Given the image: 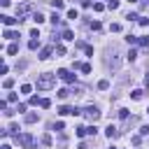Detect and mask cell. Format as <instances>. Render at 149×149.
Here are the masks:
<instances>
[{
  "label": "cell",
  "mask_w": 149,
  "mask_h": 149,
  "mask_svg": "<svg viewBox=\"0 0 149 149\" xmlns=\"http://www.w3.org/2000/svg\"><path fill=\"white\" fill-rule=\"evenodd\" d=\"M54 84H56V74H40L37 77V81H35V86L40 88V91H49V88H54Z\"/></svg>",
  "instance_id": "cell-1"
},
{
  "label": "cell",
  "mask_w": 149,
  "mask_h": 149,
  "mask_svg": "<svg viewBox=\"0 0 149 149\" xmlns=\"http://www.w3.org/2000/svg\"><path fill=\"white\" fill-rule=\"evenodd\" d=\"M81 114H84L88 121H93V123L100 119V109H98L95 105H88V107H84V109H81Z\"/></svg>",
  "instance_id": "cell-2"
},
{
  "label": "cell",
  "mask_w": 149,
  "mask_h": 149,
  "mask_svg": "<svg viewBox=\"0 0 149 149\" xmlns=\"http://www.w3.org/2000/svg\"><path fill=\"white\" fill-rule=\"evenodd\" d=\"M16 137V142L23 147V149H33L35 147V140H33V135L30 133H23V135H14Z\"/></svg>",
  "instance_id": "cell-3"
},
{
  "label": "cell",
  "mask_w": 149,
  "mask_h": 149,
  "mask_svg": "<svg viewBox=\"0 0 149 149\" xmlns=\"http://www.w3.org/2000/svg\"><path fill=\"white\" fill-rule=\"evenodd\" d=\"M56 77H61V79H63L65 84H74V79H77V77H74V74H72L70 70H65V68H61V70L56 72Z\"/></svg>",
  "instance_id": "cell-4"
},
{
  "label": "cell",
  "mask_w": 149,
  "mask_h": 149,
  "mask_svg": "<svg viewBox=\"0 0 149 149\" xmlns=\"http://www.w3.org/2000/svg\"><path fill=\"white\" fill-rule=\"evenodd\" d=\"M30 9H33V5H30V2H21V5H16V14H19V16L28 14Z\"/></svg>",
  "instance_id": "cell-5"
},
{
  "label": "cell",
  "mask_w": 149,
  "mask_h": 149,
  "mask_svg": "<svg viewBox=\"0 0 149 149\" xmlns=\"http://www.w3.org/2000/svg\"><path fill=\"white\" fill-rule=\"evenodd\" d=\"M0 19H2V23H5V26H7V28H9V26H14V23H19V21H21V19H12V16H7V14H5V16H0Z\"/></svg>",
  "instance_id": "cell-6"
},
{
  "label": "cell",
  "mask_w": 149,
  "mask_h": 149,
  "mask_svg": "<svg viewBox=\"0 0 149 149\" xmlns=\"http://www.w3.org/2000/svg\"><path fill=\"white\" fill-rule=\"evenodd\" d=\"M105 133H107V137H116V135H119V130H116V126H112V123H109V126L105 128Z\"/></svg>",
  "instance_id": "cell-7"
},
{
  "label": "cell",
  "mask_w": 149,
  "mask_h": 149,
  "mask_svg": "<svg viewBox=\"0 0 149 149\" xmlns=\"http://www.w3.org/2000/svg\"><path fill=\"white\" fill-rule=\"evenodd\" d=\"M7 54H9V56H14V54H19V44H16V42H12V44L7 47Z\"/></svg>",
  "instance_id": "cell-8"
},
{
  "label": "cell",
  "mask_w": 149,
  "mask_h": 149,
  "mask_svg": "<svg viewBox=\"0 0 149 149\" xmlns=\"http://www.w3.org/2000/svg\"><path fill=\"white\" fill-rule=\"evenodd\" d=\"M49 56H51V47H44V49L40 51V58H42V61H47Z\"/></svg>",
  "instance_id": "cell-9"
},
{
  "label": "cell",
  "mask_w": 149,
  "mask_h": 149,
  "mask_svg": "<svg viewBox=\"0 0 149 149\" xmlns=\"http://www.w3.org/2000/svg\"><path fill=\"white\" fill-rule=\"evenodd\" d=\"M142 95H144V91H142V88H135V91L130 93V98H133V100H142Z\"/></svg>",
  "instance_id": "cell-10"
},
{
  "label": "cell",
  "mask_w": 149,
  "mask_h": 149,
  "mask_svg": "<svg viewBox=\"0 0 149 149\" xmlns=\"http://www.w3.org/2000/svg\"><path fill=\"white\" fill-rule=\"evenodd\" d=\"M5 37L7 40H16L19 37V30H5Z\"/></svg>",
  "instance_id": "cell-11"
},
{
  "label": "cell",
  "mask_w": 149,
  "mask_h": 149,
  "mask_svg": "<svg viewBox=\"0 0 149 149\" xmlns=\"http://www.w3.org/2000/svg\"><path fill=\"white\" fill-rule=\"evenodd\" d=\"M51 23H54V26H63V19H61L58 14H51Z\"/></svg>",
  "instance_id": "cell-12"
},
{
  "label": "cell",
  "mask_w": 149,
  "mask_h": 149,
  "mask_svg": "<svg viewBox=\"0 0 149 149\" xmlns=\"http://www.w3.org/2000/svg\"><path fill=\"white\" fill-rule=\"evenodd\" d=\"M98 88H100V91H107V88H109V81H107V79H100V81H98Z\"/></svg>",
  "instance_id": "cell-13"
},
{
  "label": "cell",
  "mask_w": 149,
  "mask_h": 149,
  "mask_svg": "<svg viewBox=\"0 0 149 149\" xmlns=\"http://www.w3.org/2000/svg\"><path fill=\"white\" fill-rule=\"evenodd\" d=\"M33 21H35V23H42V21H44V14L35 12V14H33Z\"/></svg>",
  "instance_id": "cell-14"
},
{
  "label": "cell",
  "mask_w": 149,
  "mask_h": 149,
  "mask_svg": "<svg viewBox=\"0 0 149 149\" xmlns=\"http://www.w3.org/2000/svg\"><path fill=\"white\" fill-rule=\"evenodd\" d=\"M23 121H26V123H35V121H37V114H26Z\"/></svg>",
  "instance_id": "cell-15"
},
{
  "label": "cell",
  "mask_w": 149,
  "mask_h": 149,
  "mask_svg": "<svg viewBox=\"0 0 149 149\" xmlns=\"http://www.w3.org/2000/svg\"><path fill=\"white\" fill-rule=\"evenodd\" d=\"M51 7L54 9H63V0H51Z\"/></svg>",
  "instance_id": "cell-16"
},
{
  "label": "cell",
  "mask_w": 149,
  "mask_h": 149,
  "mask_svg": "<svg viewBox=\"0 0 149 149\" xmlns=\"http://www.w3.org/2000/svg\"><path fill=\"white\" fill-rule=\"evenodd\" d=\"M137 44L140 47H149V37H137Z\"/></svg>",
  "instance_id": "cell-17"
},
{
  "label": "cell",
  "mask_w": 149,
  "mask_h": 149,
  "mask_svg": "<svg viewBox=\"0 0 149 149\" xmlns=\"http://www.w3.org/2000/svg\"><path fill=\"white\" fill-rule=\"evenodd\" d=\"M68 95H70V91H68V88H61V91H58V98H61V100H65Z\"/></svg>",
  "instance_id": "cell-18"
},
{
  "label": "cell",
  "mask_w": 149,
  "mask_h": 149,
  "mask_svg": "<svg viewBox=\"0 0 149 149\" xmlns=\"http://www.w3.org/2000/svg\"><path fill=\"white\" fill-rule=\"evenodd\" d=\"M63 40H68V42H70V40H74V35H72L70 30H63Z\"/></svg>",
  "instance_id": "cell-19"
},
{
  "label": "cell",
  "mask_w": 149,
  "mask_h": 149,
  "mask_svg": "<svg viewBox=\"0 0 149 149\" xmlns=\"http://www.w3.org/2000/svg\"><path fill=\"white\" fill-rule=\"evenodd\" d=\"M28 47H30V49H33V51H35V49H37V47H40V40H30V42H28Z\"/></svg>",
  "instance_id": "cell-20"
},
{
  "label": "cell",
  "mask_w": 149,
  "mask_h": 149,
  "mask_svg": "<svg viewBox=\"0 0 149 149\" xmlns=\"http://www.w3.org/2000/svg\"><path fill=\"white\" fill-rule=\"evenodd\" d=\"M56 54H58V56H65V47H63V44H56Z\"/></svg>",
  "instance_id": "cell-21"
},
{
  "label": "cell",
  "mask_w": 149,
  "mask_h": 149,
  "mask_svg": "<svg viewBox=\"0 0 149 149\" xmlns=\"http://www.w3.org/2000/svg\"><path fill=\"white\" fill-rule=\"evenodd\" d=\"M79 70H81L84 74H88V72H91V65H88V63H81V68H79Z\"/></svg>",
  "instance_id": "cell-22"
},
{
  "label": "cell",
  "mask_w": 149,
  "mask_h": 149,
  "mask_svg": "<svg viewBox=\"0 0 149 149\" xmlns=\"http://www.w3.org/2000/svg\"><path fill=\"white\" fill-rule=\"evenodd\" d=\"M2 84H5V88H12V86H14V79H12V77H7Z\"/></svg>",
  "instance_id": "cell-23"
},
{
  "label": "cell",
  "mask_w": 149,
  "mask_h": 149,
  "mask_svg": "<svg viewBox=\"0 0 149 149\" xmlns=\"http://www.w3.org/2000/svg\"><path fill=\"white\" fill-rule=\"evenodd\" d=\"M40 107H44V109H47V107H51V100H49V98H42V102H40Z\"/></svg>",
  "instance_id": "cell-24"
},
{
  "label": "cell",
  "mask_w": 149,
  "mask_h": 149,
  "mask_svg": "<svg viewBox=\"0 0 149 149\" xmlns=\"http://www.w3.org/2000/svg\"><path fill=\"white\" fill-rule=\"evenodd\" d=\"M119 119H123V121H128V109H119Z\"/></svg>",
  "instance_id": "cell-25"
},
{
  "label": "cell",
  "mask_w": 149,
  "mask_h": 149,
  "mask_svg": "<svg viewBox=\"0 0 149 149\" xmlns=\"http://www.w3.org/2000/svg\"><path fill=\"white\" fill-rule=\"evenodd\" d=\"M74 133H77V137H84V135H86V128H84V126H79Z\"/></svg>",
  "instance_id": "cell-26"
},
{
  "label": "cell",
  "mask_w": 149,
  "mask_h": 149,
  "mask_svg": "<svg viewBox=\"0 0 149 149\" xmlns=\"http://www.w3.org/2000/svg\"><path fill=\"white\" fill-rule=\"evenodd\" d=\"M93 9H95V12H102L105 5H102V2H93Z\"/></svg>",
  "instance_id": "cell-27"
},
{
  "label": "cell",
  "mask_w": 149,
  "mask_h": 149,
  "mask_svg": "<svg viewBox=\"0 0 149 149\" xmlns=\"http://www.w3.org/2000/svg\"><path fill=\"white\" fill-rule=\"evenodd\" d=\"M77 16H79V14H77V9H70V12H68V19H72V21H74Z\"/></svg>",
  "instance_id": "cell-28"
},
{
  "label": "cell",
  "mask_w": 149,
  "mask_h": 149,
  "mask_svg": "<svg viewBox=\"0 0 149 149\" xmlns=\"http://www.w3.org/2000/svg\"><path fill=\"white\" fill-rule=\"evenodd\" d=\"M126 19H128V21H135V19H140V16H137L135 12H128V14H126Z\"/></svg>",
  "instance_id": "cell-29"
},
{
  "label": "cell",
  "mask_w": 149,
  "mask_h": 149,
  "mask_svg": "<svg viewBox=\"0 0 149 149\" xmlns=\"http://www.w3.org/2000/svg\"><path fill=\"white\" fill-rule=\"evenodd\" d=\"M30 91H33L30 84H23V86H21V93H30Z\"/></svg>",
  "instance_id": "cell-30"
},
{
  "label": "cell",
  "mask_w": 149,
  "mask_h": 149,
  "mask_svg": "<svg viewBox=\"0 0 149 149\" xmlns=\"http://www.w3.org/2000/svg\"><path fill=\"white\" fill-rule=\"evenodd\" d=\"M63 128H65L63 121H56V123H54V130H63Z\"/></svg>",
  "instance_id": "cell-31"
},
{
  "label": "cell",
  "mask_w": 149,
  "mask_h": 149,
  "mask_svg": "<svg viewBox=\"0 0 149 149\" xmlns=\"http://www.w3.org/2000/svg\"><path fill=\"white\" fill-rule=\"evenodd\" d=\"M95 133H98L95 126H88V128H86V135H95Z\"/></svg>",
  "instance_id": "cell-32"
},
{
  "label": "cell",
  "mask_w": 149,
  "mask_h": 149,
  "mask_svg": "<svg viewBox=\"0 0 149 149\" xmlns=\"http://www.w3.org/2000/svg\"><path fill=\"white\" fill-rule=\"evenodd\" d=\"M109 30H112V33H119V30H121V26H119V23H112V26H109Z\"/></svg>",
  "instance_id": "cell-33"
},
{
  "label": "cell",
  "mask_w": 149,
  "mask_h": 149,
  "mask_svg": "<svg viewBox=\"0 0 149 149\" xmlns=\"http://www.w3.org/2000/svg\"><path fill=\"white\" fill-rule=\"evenodd\" d=\"M126 40H128V44H135V42H137V37H135V35H126Z\"/></svg>",
  "instance_id": "cell-34"
},
{
  "label": "cell",
  "mask_w": 149,
  "mask_h": 149,
  "mask_svg": "<svg viewBox=\"0 0 149 149\" xmlns=\"http://www.w3.org/2000/svg\"><path fill=\"white\" fill-rule=\"evenodd\" d=\"M135 56H137V51H135V49H130V51H128V61H135Z\"/></svg>",
  "instance_id": "cell-35"
},
{
  "label": "cell",
  "mask_w": 149,
  "mask_h": 149,
  "mask_svg": "<svg viewBox=\"0 0 149 149\" xmlns=\"http://www.w3.org/2000/svg\"><path fill=\"white\" fill-rule=\"evenodd\" d=\"M40 102H42V98H37V95H33V98H30V105H40Z\"/></svg>",
  "instance_id": "cell-36"
},
{
  "label": "cell",
  "mask_w": 149,
  "mask_h": 149,
  "mask_svg": "<svg viewBox=\"0 0 149 149\" xmlns=\"http://www.w3.org/2000/svg\"><path fill=\"white\" fill-rule=\"evenodd\" d=\"M42 144H44V147H49V144H51V137H49V135H44V137H42Z\"/></svg>",
  "instance_id": "cell-37"
},
{
  "label": "cell",
  "mask_w": 149,
  "mask_h": 149,
  "mask_svg": "<svg viewBox=\"0 0 149 149\" xmlns=\"http://www.w3.org/2000/svg\"><path fill=\"white\" fill-rule=\"evenodd\" d=\"M91 28L93 30H100V21H91Z\"/></svg>",
  "instance_id": "cell-38"
},
{
  "label": "cell",
  "mask_w": 149,
  "mask_h": 149,
  "mask_svg": "<svg viewBox=\"0 0 149 149\" xmlns=\"http://www.w3.org/2000/svg\"><path fill=\"white\" fill-rule=\"evenodd\" d=\"M7 102H16V93H9L7 95Z\"/></svg>",
  "instance_id": "cell-39"
},
{
  "label": "cell",
  "mask_w": 149,
  "mask_h": 149,
  "mask_svg": "<svg viewBox=\"0 0 149 149\" xmlns=\"http://www.w3.org/2000/svg\"><path fill=\"white\" fill-rule=\"evenodd\" d=\"M140 133H142V135H149V126H142V128H140Z\"/></svg>",
  "instance_id": "cell-40"
},
{
  "label": "cell",
  "mask_w": 149,
  "mask_h": 149,
  "mask_svg": "<svg viewBox=\"0 0 149 149\" xmlns=\"http://www.w3.org/2000/svg\"><path fill=\"white\" fill-rule=\"evenodd\" d=\"M144 86H147V88H149V74H147V77H144Z\"/></svg>",
  "instance_id": "cell-41"
},
{
  "label": "cell",
  "mask_w": 149,
  "mask_h": 149,
  "mask_svg": "<svg viewBox=\"0 0 149 149\" xmlns=\"http://www.w3.org/2000/svg\"><path fill=\"white\" fill-rule=\"evenodd\" d=\"M2 149H12V147H9V144H5V147H2Z\"/></svg>",
  "instance_id": "cell-42"
},
{
  "label": "cell",
  "mask_w": 149,
  "mask_h": 149,
  "mask_svg": "<svg viewBox=\"0 0 149 149\" xmlns=\"http://www.w3.org/2000/svg\"><path fill=\"white\" fill-rule=\"evenodd\" d=\"M128 2H137V0H128Z\"/></svg>",
  "instance_id": "cell-43"
},
{
  "label": "cell",
  "mask_w": 149,
  "mask_h": 149,
  "mask_svg": "<svg viewBox=\"0 0 149 149\" xmlns=\"http://www.w3.org/2000/svg\"><path fill=\"white\" fill-rule=\"evenodd\" d=\"M109 149H116V147H109Z\"/></svg>",
  "instance_id": "cell-44"
},
{
  "label": "cell",
  "mask_w": 149,
  "mask_h": 149,
  "mask_svg": "<svg viewBox=\"0 0 149 149\" xmlns=\"http://www.w3.org/2000/svg\"><path fill=\"white\" fill-rule=\"evenodd\" d=\"M147 112H149V109H147Z\"/></svg>",
  "instance_id": "cell-45"
}]
</instances>
